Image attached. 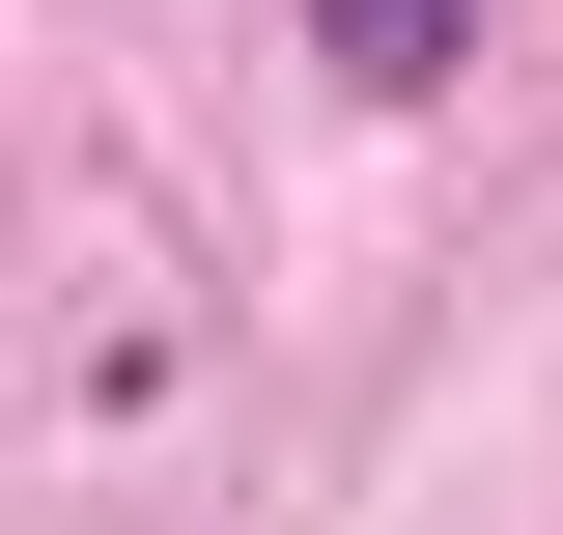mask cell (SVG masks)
Masks as SVG:
<instances>
[{"label": "cell", "instance_id": "1", "mask_svg": "<svg viewBox=\"0 0 563 535\" xmlns=\"http://www.w3.org/2000/svg\"><path fill=\"white\" fill-rule=\"evenodd\" d=\"M310 57H339V85H451V57H479V0H310Z\"/></svg>", "mask_w": 563, "mask_h": 535}]
</instances>
